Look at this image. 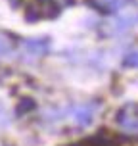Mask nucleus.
<instances>
[{
  "label": "nucleus",
  "instance_id": "39448f33",
  "mask_svg": "<svg viewBox=\"0 0 138 146\" xmlns=\"http://www.w3.org/2000/svg\"><path fill=\"white\" fill-rule=\"evenodd\" d=\"M69 146H117L113 142V137L111 135H106V131H102L98 137H92V139H85L77 142V144H69Z\"/></svg>",
  "mask_w": 138,
  "mask_h": 146
},
{
  "label": "nucleus",
  "instance_id": "423d86ee",
  "mask_svg": "<svg viewBox=\"0 0 138 146\" xmlns=\"http://www.w3.org/2000/svg\"><path fill=\"white\" fill-rule=\"evenodd\" d=\"M36 108V102L33 98H21L19 104H17V110H15V113L17 115H23V113H27V111H33Z\"/></svg>",
  "mask_w": 138,
  "mask_h": 146
},
{
  "label": "nucleus",
  "instance_id": "f03ea898",
  "mask_svg": "<svg viewBox=\"0 0 138 146\" xmlns=\"http://www.w3.org/2000/svg\"><path fill=\"white\" fill-rule=\"evenodd\" d=\"M117 123L127 133H138V106L127 104L117 111Z\"/></svg>",
  "mask_w": 138,
  "mask_h": 146
},
{
  "label": "nucleus",
  "instance_id": "20e7f679",
  "mask_svg": "<svg viewBox=\"0 0 138 146\" xmlns=\"http://www.w3.org/2000/svg\"><path fill=\"white\" fill-rule=\"evenodd\" d=\"M25 48L31 54H36V56H46L50 52V38L48 36H42V38H27L25 40Z\"/></svg>",
  "mask_w": 138,
  "mask_h": 146
},
{
  "label": "nucleus",
  "instance_id": "1a4fd4ad",
  "mask_svg": "<svg viewBox=\"0 0 138 146\" xmlns=\"http://www.w3.org/2000/svg\"><path fill=\"white\" fill-rule=\"evenodd\" d=\"M10 50H12L10 40H8L4 35H0V58H2V56H6V54H10Z\"/></svg>",
  "mask_w": 138,
  "mask_h": 146
},
{
  "label": "nucleus",
  "instance_id": "9d476101",
  "mask_svg": "<svg viewBox=\"0 0 138 146\" xmlns=\"http://www.w3.org/2000/svg\"><path fill=\"white\" fill-rule=\"evenodd\" d=\"M8 2L12 4V8H17V6H19V2H21V0H8Z\"/></svg>",
  "mask_w": 138,
  "mask_h": 146
},
{
  "label": "nucleus",
  "instance_id": "7ed1b4c3",
  "mask_svg": "<svg viewBox=\"0 0 138 146\" xmlns=\"http://www.w3.org/2000/svg\"><path fill=\"white\" fill-rule=\"evenodd\" d=\"M129 2H132V0H86L88 6L102 12V14H117Z\"/></svg>",
  "mask_w": 138,
  "mask_h": 146
},
{
  "label": "nucleus",
  "instance_id": "0eeeda50",
  "mask_svg": "<svg viewBox=\"0 0 138 146\" xmlns=\"http://www.w3.org/2000/svg\"><path fill=\"white\" fill-rule=\"evenodd\" d=\"M40 17H42L40 8H35V6L27 8V12H25V21H27V23H35V21H38Z\"/></svg>",
  "mask_w": 138,
  "mask_h": 146
},
{
  "label": "nucleus",
  "instance_id": "f257e3e1",
  "mask_svg": "<svg viewBox=\"0 0 138 146\" xmlns=\"http://www.w3.org/2000/svg\"><path fill=\"white\" fill-rule=\"evenodd\" d=\"M102 108V102L98 100V102H92V104H81V106H75V108L71 110L73 113V121H75V125L77 127H88V125L94 121V115L96 111Z\"/></svg>",
  "mask_w": 138,
  "mask_h": 146
},
{
  "label": "nucleus",
  "instance_id": "6e6552de",
  "mask_svg": "<svg viewBox=\"0 0 138 146\" xmlns=\"http://www.w3.org/2000/svg\"><path fill=\"white\" fill-rule=\"evenodd\" d=\"M123 67H138V50L129 52L123 58Z\"/></svg>",
  "mask_w": 138,
  "mask_h": 146
}]
</instances>
